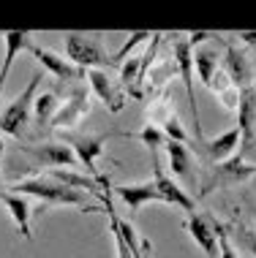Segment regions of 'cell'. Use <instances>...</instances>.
<instances>
[{"instance_id":"obj_31","label":"cell","mask_w":256,"mask_h":258,"mask_svg":"<svg viewBox=\"0 0 256 258\" xmlns=\"http://www.w3.org/2000/svg\"><path fill=\"white\" fill-rule=\"evenodd\" d=\"M3 150H6V144H3V139H0V155H3Z\"/></svg>"},{"instance_id":"obj_24","label":"cell","mask_w":256,"mask_h":258,"mask_svg":"<svg viewBox=\"0 0 256 258\" xmlns=\"http://www.w3.org/2000/svg\"><path fill=\"white\" fill-rule=\"evenodd\" d=\"M136 139H142V144L150 152H158L164 144H167V136H164V131L158 128V125H144L139 134H136Z\"/></svg>"},{"instance_id":"obj_25","label":"cell","mask_w":256,"mask_h":258,"mask_svg":"<svg viewBox=\"0 0 256 258\" xmlns=\"http://www.w3.org/2000/svg\"><path fill=\"white\" fill-rule=\"evenodd\" d=\"M210 226H213V231H216V239H218V258H240L237 253H234L232 239H229V231H226L224 223L210 220Z\"/></svg>"},{"instance_id":"obj_26","label":"cell","mask_w":256,"mask_h":258,"mask_svg":"<svg viewBox=\"0 0 256 258\" xmlns=\"http://www.w3.org/2000/svg\"><path fill=\"white\" fill-rule=\"evenodd\" d=\"M147 38H153V36H150V33H144V30H142V33H134V36H128V41L120 46V49H117V54L112 57L115 66H123V60L131 54V49H134V46H139V44H144Z\"/></svg>"},{"instance_id":"obj_23","label":"cell","mask_w":256,"mask_h":258,"mask_svg":"<svg viewBox=\"0 0 256 258\" xmlns=\"http://www.w3.org/2000/svg\"><path fill=\"white\" fill-rule=\"evenodd\" d=\"M193 66H196V71H199V82L210 90L213 76L221 71V57H218L216 46H199V49L193 52Z\"/></svg>"},{"instance_id":"obj_19","label":"cell","mask_w":256,"mask_h":258,"mask_svg":"<svg viewBox=\"0 0 256 258\" xmlns=\"http://www.w3.org/2000/svg\"><path fill=\"white\" fill-rule=\"evenodd\" d=\"M0 204L6 207V212L11 215V220L17 223L19 234H22L25 239L30 242V239H33V231H30V215H33V209H30V204H27V199L19 196V193H11L9 187H6L3 199H0Z\"/></svg>"},{"instance_id":"obj_12","label":"cell","mask_w":256,"mask_h":258,"mask_svg":"<svg viewBox=\"0 0 256 258\" xmlns=\"http://www.w3.org/2000/svg\"><path fill=\"white\" fill-rule=\"evenodd\" d=\"M87 82H90V90L95 93V98L112 111V114L123 111V106H126V93H123L120 82H115L107 71H87Z\"/></svg>"},{"instance_id":"obj_3","label":"cell","mask_w":256,"mask_h":258,"mask_svg":"<svg viewBox=\"0 0 256 258\" xmlns=\"http://www.w3.org/2000/svg\"><path fill=\"white\" fill-rule=\"evenodd\" d=\"M41 79H44V74L36 71L30 76V82H27V87L0 111V131H3V134H9L14 139L27 136V125H33V101H36V95H38Z\"/></svg>"},{"instance_id":"obj_7","label":"cell","mask_w":256,"mask_h":258,"mask_svg":"<svg viewBox=\"0 0 256 258\" xmlns=\"http://www.w3.org/2000/svg\"><path fill=\"white\" fill-rule=\"evenodd\" d=\"M150 158H153V185L158 190V196H161V204H172V207H180L183 212L193 215L196 212V201L188 196V190H183L175 179L167 177V171H164L161 166V158H158V152H150Z\"/></svg>"},{"instance_id":"obj_5","label":"cell","mask_w":256,"mask_h":258,"mask_svg":"<svg viewBox=\"0 0 256 258\" xmlns=\"http://www.w3.org/2000/svg\"><path fill=\"white\" fill-rule=\"evenodd\" d=\"M256 174V163H245V155H234L224 163H216L210 169V174L202 179V196L213 193L216 187H229V185H240L245 179H251Z\"/></svg>"},{"instance_id":"obj_18","label":"cell","mask_w":256,"mask_h":258,"mask_svg":"<svg viewBox=\"0 0 256 258\" xmlns=\"http://www.w3.org/2000/svg\"><path fill=\"white\" fill-rule=\"evenodd\" d=\"M115 196L128 207L131 215H136L144 204H150V201H161V196H158V190H156L153 182H142V185H117V187H115Z\"/></svg>"},{"instance_id":"obj_22","label":"cell","mask_w":256,"mask_h":258,"mask_svg":"<svg viewBox=\"0 0 256 258\" xmlns=\"http://www.w3.org/2000/svg\"><path fill=\"white\" fill-rule=\"evenodd\" d=\"M60 109V101L55 93H41L36 95V101H33V125H36V134L41 131H46L52 125V117L58 114Z\"/></svg>"},{"instance_id":"obj_14","label":"cell","mask_w":256,"mask_h":258,"mask_svg":"<svg viewBox=\"0 0 256 258\" xmlns=\"http://www.w3.org/2000/svg\"><path fill=\"white\" fill-rule=\"evenodd\" d=\"M164 150H167V160H169L172 174H175L177 179H183L188 187L196 185L199 177H196V171H193V155H191V150L185 147V144H180V142H169V139H167V144H164Z\"/></svg>"},{"instance_id":"obj_30","label":"cell","mask_w":256,"mask_h":258,"mask_svg":"<svg viewBox=\"0 0 256 258\" xmlns=\"http://www.w3.org/2000/svg\"><path fill=\"white\" fill-rule=\"evenodd\" d=\"M3 193H6V187H3V177H0V199H3Z\"/></svg>"},{"instance_id":"obj_10","label":"cell","mask_w":256,"mask_h":258,"mask_svg":"<svg viewBox=\"0 0 256 258\" xmlns=\"http://www.w3.org/2000/svg\"><path fill=\"white\" fill-rule=\"evenodd\" d=\"M25 155H30L36 163L46 166V169H60V166H77L79 160L74 150L63 142H44V144H25L19 147Z\"/></svg>"},{"instance_id":"obj_8","label":"cell","mask_w":256,"mask_h":258,"mask_svg":"<svg viewBox=\"0 0 256 258\" xmlns=\"http://www.w3.org/2000/svg\"><path fill=\"white\" fill-rule=\"evenodd\" d=\"M41 62V68H46L58 82H63V85H74V82H82L87 79V71L79 66H74L71 60H63L60 54H55L52 49H46V46H38V44H30V49H27Z\"/></svg>"},{"instance_id":"obj_13","label":"cell","mask_w":256,"mask_h":258,"mask_svg":"<svg viewBox=\"0 0 256 258\" xmlns=\"http://www.w3.org/2000/svg\"><path fill=\"white\" fill-rule=\"evenodd\" d=\"M224 71L229 76V82L237 90H245L253 85V71H251V62H248L245 52L237 49L232 41H226V52H224Z\"/></svg>"},{"instance_id":"obj_4","label":"cell","mask_w":256,"mask_h":258,"mask_svg":"<svg viewBox=\"0 0 256 258\" xmlns=\"http://www.w3.org/2000/svg\"><path fill=\"white\" fill-rule=\"evenodd\" d=\"M115 136H131V134H117V131H112V134H71V131H60V139H63V144H68V147L74 150V155H77V160L82 166H85V174L87 177H98V169H95V158L104 155V147H107L109 139Z\"/></svg>"},{"instance_id":"obj_11","label":"cell","mask_w":256,"mask_h":258,"mask_svg":"<svg viewBox=\"0 0 256 258\" xmlns=\"http://www.w3.org/2000/svg\"><path fill=\"white\" fill-rule=\"evenodd\" d=\"M237 131L243 136L240 142V155H245L248 150H253V136H256V90L253 85L240 90V101H237Z\"/></svg>"},{"instance_id":"obj_32","label":"cell","mask_w":256,"mask_h":258,"mask_svg":"<svg viewBox=\"0 0 256 258\" xmlns=\"http://www.w3.org/2000/svg\"><path fill=\"white\" fill-rule=\"evenodd\" d=\"M253 147H256V136H253Z\"/></svg>"},{"instance_id":"obj_21","label":"cell","mask_w":256,"mask_h":258,"mask_svg":"<svg viewBox=\"0 0 256 258\" xmlns=\"http://www.w3.org/2000/svg\"><path fill=\"white\" fill-rule=\"evenodd\" d=\"M46 177H52L55 182H60V185H66V187H74V190L93 193V196H98V199L104 196L98 179L87 177V174H77V171H71V169H49V171H46Z\"/></svg>"},{"instance_id":"obj_2","label":"cell","mask_w":256,"mask_h":258,"mask_svg":"<svg viewBox=\"0 0 256 258\" xmlns=\"http://www.w3.org/2000/svg\"><path fill=\"white\" fill-rule=\"evenodd\" d=\"M66 54L74 66L85 71H109L115 60L104 46L101 33H66Z\"/></svg>"},{"instance_id":"obj_29","label":"cell","mask_w":256,"mask_h":258,"mask_svg":"<svg viewBox=\"0 0 256 258\" xmlns=\"http://www.w3.org/2000/svg\"><path fill=\"white\" fill-rule=\"evenodd\" d=\"M245 234V245L251 247V253H253V258H256V236L251 234V231H243Z\"/></svg>"},{"instance_id":"obj_1","label":"cell","mask_w":256,"mask_h":258,"mask_svg":"<svg viewBox=\"0 0 256 258\" xmlns=\"http://www.w3.org/2000/svg\"><path fill=\"white\" fill-rule=\"evenodd\" d=\"M11 193H19V196H36L44 204H63V207H79L82 212H98V204H87L82 190H74V187H66L60 182H55L52 177H27L19 179L9 187Z\"/></svg>"},{"instance_id":"obj_16","label":"cell","mask_w":256,"mask_h":258,"mask_svg":"<svg viewBox=\"0 0 256 258\" xmlns=\"http://www.w3.org/2000/svg\"><path fill=\"white\" fill-rule=\"evenodd\" d=\"M185 231H188L191 239L202 247V253L207 258H218V239H216V231H213V226H210V218H204V215H199V212L188 215Z\"/></svg>"},{"instance_id":"obj_6","label":"cell","mask_w":256,"mask_h":258,"mask_svg":"<svg viewBox=\"0 0 256 258\" xmlns=\"http://www.w3.org/2000/svg\"><path fill=\"white\" fill-rule=\"evenodd\" d=\"M175 62H177V74L183 79V87H185V95H188V106H191V114H193V134H196V142L199 147L204 144V134H202V122H199V106H196V95H193V49L188 44V38L183 36H175Z\"/></svg>"},{"instance_id":"obj_20","label":"cell","mask_w":256,"mask_h":258,"mask_svg":"<svg viewBox=\"0 0 256 258\" xmlns=\"http://www.w3.org/2000/svg\"><path fill=\"white\" fill-rule=\"evenodd\" d=\"M6 57H3V66H0V90H3L6 79H9L11 68H14V60H17L19 52L30 49V30H9L6 33Z\"/></svg>"},{"instance_id":"obj_27","label":"cell","mask_w":256,"mask_h":258,"mask_svg":"<svg viewBox=\"0 0 256 258\" xmlns=\"http://www.w3.org/2000/svg\"><path fill=\"white\" fill-rule=\"evenodd\" d=\"M210 38H218V33H210V30H196V33H188V44H191V49H193V46H202L204 41H210Z\"/></svg>"},{"instance_id":"obj_9","label":"cell","mask_w":256,"mask_h":258,"mask_svg":"<svg viewBox=\"0 0 256 258\" xmlns=\"http://www.w3.org/2000/svg\"><path fill=\"white\" fill-rule=\"evenodd\" d=\"M90 111V93L85 87H74L71 93H68L66 103H60L58 114L52 117V131H71L74 125H79L82 120H85V114Z\"/></svg>"},{"instance_id":"obj_15","label":"cell","mask_w":256,"mask_h":258,"mask_svg":"<svg viewBox=\"0 0 256 258\" xmlns=\"http://www.w3.org/2000/svg\"><path fill=\"white\" fill-rule=\"evenodd\" d=\"M150 60H153V49H147L144 57H128L120 66V87H123V93H128L131 98H136V101L142 98V76H144V71H147Z\"/></svg>"},{"instance_id":"obj_28","label":"cell","mask_w":256,"mask_h":258,"mask_svg":"<svg viewBox=\"0 0 256 258\" xmlns=\"http://www.w3.org/2000/svg\"><path fill=\"white\" fill-rule=\"evenodd\" d=\"M234 38H240L243 44H248V46H256V30H248V33H237Z\"/></svg>"},{"instance_id":"obj_17","label":"cell","mask_w":256,"mask_h":258,"mask_svg":"<svg viewBox=\"0 0 256 258\" xmlns=\"http://www.w3.org/2000/svg\"><path fill=\"white\" fill-rule=\"evenodd\" d=\"M240 142H243V136H240L237 125H234V128L226 131V134H221V136H216V139H210V142L204 139L202 150H204V155L210 158L213 163H224V160H229V158L237 155Z\"/></svg>"},{"instance_id":"obj_33","label":"cell","mask_w":256,"mask_h":258,"mask_svg":"<svg viewBox=\"0 0 256 258\" xmlns=\"http://www.w3.org/2000/svg\"><path fill=\"white\" fill-rule=\"evenodd\" d=\"M253 90H256V79H253Z\"/></svg>"}]
</instances>
